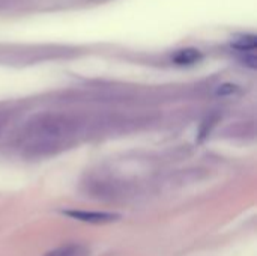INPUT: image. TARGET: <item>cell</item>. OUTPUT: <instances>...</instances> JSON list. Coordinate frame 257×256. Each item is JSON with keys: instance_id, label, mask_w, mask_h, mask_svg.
<instances>
[{"instance_id": "6da1fadb", "label": "cell", "mask_w": 257, "mask_h": 256, "mask_svg": "<svg viewBox=\"0 0 257 256\" xmlns=\"http://www.w3.org/2000/svg\"><path fill=\"white\" fill-rule=\"evenodd\" d=\"M63 136V127L59 121H42L33 127V131L27 133V148L41 152L44 148L57 146V142Z\"/></svg>"}, {"instance_id": "7a4b0ae2", "label": "cell", "mask_w": 257, "mask_h": 256, "mask_svg": "<svg viewBox=\"0 0 257 256\" xmlns=\"http://www.w3.org/2000/svg\"><path fill=\"white\" fill-rule=\"evenodd\" d=\"M63 214L69 216L74 220L86 222V223H93V225H105L116 222L119 219L117 214L113 213H101V211H83V210H68L63 211Z\"/></svg>"}, {"instance_id": "3957f363", "label": "cell", "mask_w": 257, "mask_h": 256, "mask_svg": "<svg viewBox=\"0 0 257 256\" xmlns=\"http://www.w3.org/2000/svg\"><path fill=\"white\" fill-rule=\"evenodd\" d=\"M45 256H90V250L83 244L72 243V244L60 246V247L48 252Z\"/></svg>"}, {"instance_id": "277c9868", "label": "cell", "mask_w": 257, "mask_h": 256, "mask_svg": "<svg viewBox=\"0 0 257 256\" xmlns=\"http://www.w3.org/2000/svg\"><path fill=\"white\" fill-rule=\"evenodd\" d=\"M202 59V54H200V51H197V50H194V48H187V50H181V51H178L176 54H175V57H173V60H175V63H178V65H193V63H196V62H199Z\"/></svg>"}, {"instance_id": "5b68a950", "label": "cell", "mask_w": 257, "mask_h": 256, "mask_svg": "<svg viewBox=\"0 0 257 256\" xmlns=\"http://www.w3.org/2000/svg\"><path fill=\"white\" fill-rule=\"evenodd\" d=\"M256 38L253 35H247V36H241L238 41H235L232 45L233 48H236L239 53H253L256 48Z\"/></svg>"}, {"instance_id": "8992f818", "label": "cell", "mask_w": 257, "mask_h": 256, "mask_svg": "<svg viewBox=\"0 0 257 256\" xmlns=\"http://www.w3.org/2000/svg\"><path fill=\"white\" fill-rule=\"evenodd\" d=\"M235 91H236V86L227 83V84H221V86L217 89V94H218V95H230V94H233Z\"/></svg>"}]
</instances>
